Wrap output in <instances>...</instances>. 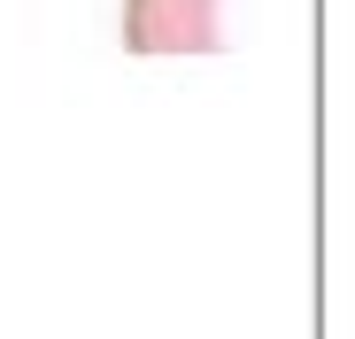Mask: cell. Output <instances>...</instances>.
<instances>
[{"mask_svg": "<svg viewBox=\"0 0 355 339\" xmlns=\"http://www.w3.org/2000/svg\"><path fill=\"white\" fill-rule=\"evenodd\" d=\"M224 0H124V46L132 54H216L224 46Z\"/></svg>", "mask_w": 355, "mask_h": 339, "instance_id": "6da1fadb", "label": "cell"}]
</instances>
